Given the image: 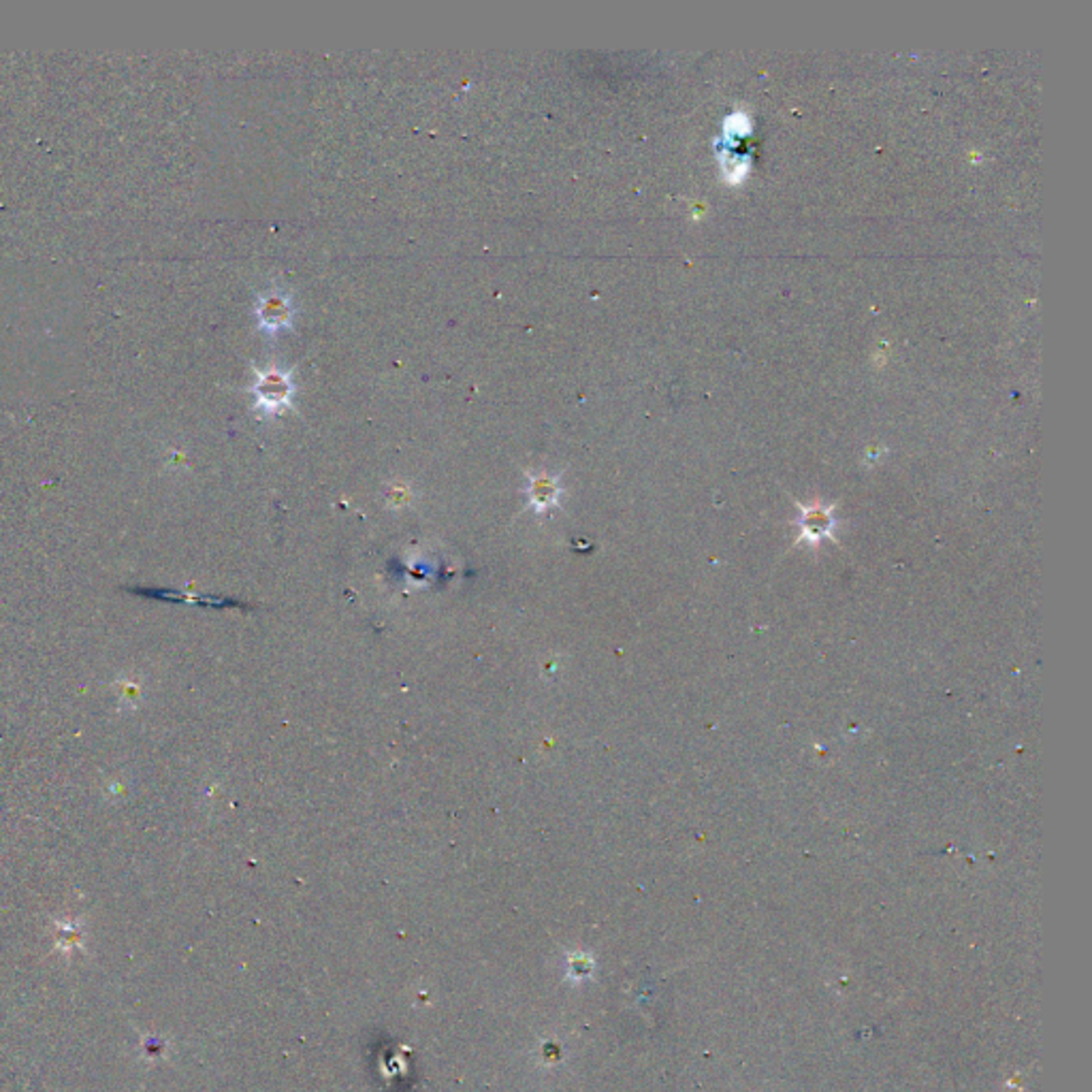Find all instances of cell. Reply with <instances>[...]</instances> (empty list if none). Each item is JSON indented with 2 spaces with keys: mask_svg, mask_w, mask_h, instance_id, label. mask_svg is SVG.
I'll return each instance as SVG.
<instances>
[{
  "mask_svg": "<svg viewBox=\"0 0 1092 1092\" xmlns=\"http://www.w3.org/2000/svg\"><path fill=\"white\" fill-rule=\"evenodd\" d=\"M252 393L254 399H257V410L262 416L282 414L284 410L293 406V376L280 367L262 369V372H257V382H254Z\"/></svg>",
  "mask_w": 1092,
  "mask_h": 1092,
  "instance_id": "obj_1",
  "label": "cell"
},
{
  "mask_svg": "<svg viewBox=\"0 0 1092 1092\" xmlns=\"http://www.w3.org/2000/svg\"><path fill=\"white\" fill-rule=\"evenodd\" d=\"M294 316V308L291 301V294L282 291H269L262 294L257 303V318L259 327L265 333H277L284 327H291Z\"/></svg>",
  "mask_w": 1092,
  "mask_h": 1092,
  "instance_id": "obj_2",
  "label": "cell"
},
{
  "mask_svg": "<svg viewBox=\"0 0 1092 1092\" xmlns=\"http://www.w3.org/2000/svg\"><path fill=\"white\" fill-rule=\"evenodd\" d=\"M563 489L560 484V479H555V476L533 474L528 479L529 506L536 511V514H545L546 511H551V508L560 504Z\"/></svg>",
  "mask_w": 1092,
  "mask_h": 1092,
  "instance_id": "obj_3",
  "label": "cell"
}]
</instances>
